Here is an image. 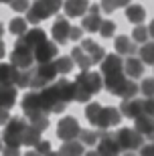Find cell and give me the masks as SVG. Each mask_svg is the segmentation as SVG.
<instances>
[{"instance_id":"31","label":"cell","mask_w":154,"mask_h":156,"mask_svg":"<svg viewBox=\"0 0 154 156\" xmlns=\"http://www.w3.org/2000/svg\"><path fill=\"white\" fill-rule=\"evenodd\" d=\"M154 126V118L146 116V114H142V116H138L136 118V126H134V130H136L140 136H146V134L152 130Z\"/></svg>"},{"instance_id":"35","label":"cell","mask_w":154,"mask_h":156,"mask_svg":"<svg viewBox=\"0 0 154 156\" xmlns=\"http://www.w3.org/2000/svg\"><path fill=\"white\" fill-rule=\"evenodd\" d=\"M130 2H132V0H102V2H99V8L109 14V12H114L116 8H122V6L126 8Z\"/></svg>"},{"instance_id":"14","label":"cell","mask_w":154,"mask_h":156,"mask_svg":"<svg viewBox=\"0 0 154 156\" xmlns=\"http://www.w3.org/2000/svg\"><path fill=\"white\" fill-rule=\"evenodd\" d=\"M102 73L103 77H114L124 73V59L120 55H106L102 59Z\"/></svg>"},{"instance_id":"25","label":"cell","mask_w":154,"mask_h":156,"mask_svg":"<svg viewBox=\"0 0 154 156\" xmlns=\"http://www.w3.org/2000/svg\"><path fill=\"white\" fill-rule=\"evenodd\" d=\"M85 154V146L81 144L79 140H69V142H63L59 156H83Z\"/></svg>"},{"instance_id":"36","label":"cell","mask_w":154,"mask_h":156,"mask_svg":"<svg viewBox=\"0 0 154 156\" xmlns=\"http://www.w3.org/2000/svg\"><path fill=\"white\" fill-rule=\"evenodd\" d=\"M29 126H33L34 130H39L41 134L49 128V114H41V116H34L29 120Z\"/></svg>"},{"instance_id":"17","label":"cell","mask_w":154,"mask_h":156,"mask_svg":"<svg viewBox=\"0 0 154 156\" xmlns=\"http://www.w3.org/2000/svg\"><path fill=\"white\" fill-rule=\"evenodd\" d=\"M81 49L87 53V57L91 59V63L95 65V63H102V59L106 57V51H103V47L102 45H97L95 41H91V39H81Z\"/></svg>"},{"instance_id":"1","label":"cell","mask_w":154,"mask_h":156,"mask_svg":"<svg viewBox=\"0 0 154 156\" xmlns=\"http://www.w3.org/2000/svg\"><path fill=\"white\" fill-rule=\"evenodd\" d=\"M85 118L93 128H97V130H108V128L120 124L122 114L116 108H108V105H102V104H87Z\"/></svg>"},{"instance_id":"43","label":"cell","mask_w":154,"mask_h":156,"mask_svg":"<svg viewBox=\"0 0 154 156\" xmlns=\"http://www.w3.org/2000/svg\"><path fill=\"white\" fill-rule=\"evenodd\" d=\"M138 156H154V144L148 142V144H142L138 148Z\"/></svg>"},{"instance_id":"37","label":"cell","mask_w":154,"mask_h":156,"mask_svg":"<svg viewBox=\"0 0 154 156\" xmlns=\"http://www.w3.org/2000/svg\"><path fill=\"white\" fill-rule=\"evenodd\" d=\"M148 39H150L148 27H144V24H136V29H134V33H132V41L144 45V43H148Z\"/></svg>"},{"instance_id":"33","label":"cell","mask_w":154,"mask_h":156,"mask_svg":"<svg viewBox=\"0 0 154 156\" xmlns=\"http://www.w3.org/2000/svg\"><path fill=\"white\" fill-rule=\"evenodd\" d=\"M8 30H10L14 37H23L24 33L29 30V23H27L24 18L16 16V18H12V20H10V24H8Z\"/></svg>"},{"instance_id":"15","label":"cell","mask_w":154,"mask_h":156,"mask_svg":"<svg viewBox=\"0 0 154 156\" xmlns=\"http://www.w3.org/2000/svg\"><path fill=\"white\" fill-rule=\"evenodd\" d=\"M23 112L30 118L34 116H41V114H45L43 108H41V99H39V91H29L27 95L23 98Z\"/></svg>"},{"instance_id":"30","label":"cell","mask_w":154,"mask_h":156,"mask_svg":"<svg viewBox=\"0 0 154 156\" xmlns=\"http://www.w3.org/2000/svg\"><path fill=\"white\" fill-rule=\"evenodd\" d=\"M138 59L142 61V65H152L154 67V41L144 43V45L138 49Z\"/></svg>"},{"instance_id":"7","label":"cell","mask_w":154,"mask_h":156,"mask_svg":"<svg viewBox=\"0 0 154 156\" xmlns=\"http://www.w3.org/2000/svg\"><path fill=\"white\" fill-rule=\"evenodd\" d=\"M114 138L122 152H138V148L144 144V136H140L134 128H120Z\"/></svg>"},{"instance_id":"11","label":"cell","mask_w":154,"mask_h":156,"mask_svg":"<svg viewBox=\"0 0 154 156\" xmlns=\"http://www.w3.org/2000/svg\"><path fill=\"white\" fill-rule=\"evenodd\" d=\"M95 150L99 156H120V152H122L118 142H116V138H114V134L106 132V130H102V138L95 144Z\"/></svg>"},{"instance_id":"6","label":"cell","mask_w":154,"mask_h":156,"mask_svg":"<svg viewBox=\"0 0 154 156\" xmlns=\"http://www.w3.org/2000/svg\"><path fill=\"white\" fill-rule=\"evenodd\" d=\"M57 77V71L53 67V63H43V65H34L30 67V83L29 87H33V91H39L43 87L51 85Z\"/></svg>"},{"instance_id":"54","label":"cell","mask_w":154,"mask_h":156,"mask_svg":"<svg viewBox=\"0 0 154 156\" xmlns=\"http://www.w3.org/2000/svg\"><path fill=\"white\" fill-rule=\"evenodd\" d=\"M2 150H4V142H2V138H0V156H2Z\"/></svg>"},{"instance_id":"49","label":"cell","mask_w":154,"mask_h":156,"mask_svg":"<svg viewBox=\"0 0 154 156\" xmlns=\"http://www.w3.org/2000/svg\"><path fill=\"white\" fill-rule=\"evenodd\" d=\"M148 35H150V39H154V20L148 24Z\"/></svg>"},{"instance_id":"18","label":"cell","mask_w":154,"mask_h":156,"mask_svg":"<svg viewBox=\"0 0 154 156\" xmlns=\"http://www.w3.org/2000/svg\"><path fill=\"white\" fill-rule=\"evenodd\" d=\"M20 43H24L27 47H30V49H37L39 45H43L45 41H49L47 39V33L43 29H39V27H34V29H30V30H27L23 37H20Z\"/></svg>"},{"instance_id":"50","label":"cell","mask_w":154,"mask_h":156,"mask_svg":"<svg viewBox=\"0 0 154 156\" xmlns=\"http://www.w3.org/2000/svg\"><path fill=\"white\" fill-rule=\"evenodd\" d=\"M4 55H6V47H4V43L0 41V59L4 57Z\"/></svg>"},{"instance_id":"40","label":"cell","mask_w":154,"mask_h":156,"mask_svg":"<svg viewBox=\"0 0 154 156\" xmlns=\"http://www.w3.org/2000/svg\"><path fill=\"white\" fill-rule=\"evenodd\" d=\"M138 91H142L146 98H154V79H142L138 85Z\"/></svg>"},{"instance_id":"34","label":"cell","mask_w":154,"mask_h":156,"mask_svg":"<svg viewBox=\"0 0 154 156\" xmlns=\"http://www.w3.org/2000/svg\"><path fill=\"white\" fill-rule=\"evenodd\" d=\"M41 132L39 130H34L33 126H27V130H24V136H23V146H37L41 142Z\"/></svg>"},{"instance_id":"23","label":"cell","mask_w":154,"mask_h":156,"mask_svg":"<svg viewBox=\"0 0 154 156\" xmlns=\"http://www.w3.org/2000/svg\"><path fill=\"white\" fill-rule=\"evenodd\" d=\"M16 95H18V89L14 85H0V108L10 110L16 101Z\"/></svg>"},{"instance_id":"39","label":"cell","mask_w":154,"mask_h":156,"mask_svg":"<svg viewBox=\"0 0 154 156\" xmlns=\"http://www.w3.org/2000/svg\"><path fill=\"white\" fill-rule=\"evenodd\" d=\"M30 83V69H18V75H16V83L14 87H29Z\"/></svg>"},{"instance_id":"21","label":"cell","mask_w":154,"mask_h":156,"mask_svg":"<svg viewBox=\"0 0 154 156\" xmlns=\"http://www.w3.org/2000/svg\"><path fill=\"white\" fill-rule=\"evenodd\" d=\"M142 73H144V65L138 57H128L124 61V75L126 77H130L134 81L138 77H142Z\"/></svg>"},{"instance_id":"57","label":"cell","mask_w":154,"mask_h":156,"mask_svg":"<svg viewBox=\"0 0 154 156\" xmlns=\"http://www.w3.org/2000/svg\"><path fill=\"white\" fill-rule=\"evenodd\" d=\"M12 0H0V4H10Z\"/></svg>"},{"instance_id":"19","label":"cell","mask_w":154,"mask_h":156,"mask_svg":"<svg viewBox=\"0 0 154 156\" xmlns=\"http://www.w3.org/2000/svg\"><path fill=\"white\" fill-rule=\"evenodd\" d=\"M87 8H89V0H65V4H63L65 14L71 18H77V16L83 18Z\"/></svg>"},{"instance_id":"8","label":"cell","mask_w":154,"mask_h":156,"mask_svg":"<svg viewBox=\"0 0 154 156\" xmlns=\"http://www.w3.org/2000/svg\"><path fill=\"white\" fill-rule=\"evenodd\" d=\"M73 83L79 87V89L87 91L89 95L99 93V91H102V87H103V79H102V75H99L97 71H81Z\"/></svg>"},{"instance_id":"44","label":"cell","mask_w":154,"mask_h":156,"mask_svg":"<svg viewBox=\"0 0 154 156\" xmlns=\"http://www.w3.org/2000/svg\"><path fill=\"white\" fill-rule=\"evenodd\" d=\"M49 150H51V142H49V140H41L39 144L34 146V152H39L41 156H43V154H47Z\"/></svg>"},{"instance_id":"10","label":"cell","mask_w":154,"mask_h":156,"mask_svg":"<svg viewBox=\"0 0 154 156\" xmlns=\"http://www.w3.org/2000/svg\"><path fill=\"white\" fill-rule=\"evenodd\" d=\"M79 132H81V126H79V122L75 120L73 116L63 118V120L59 122V126H57V136H59V140H63V142L77 140Z\"/></svg>"},{"instance_id":"51","label":"cell","mask_w":154,"mask_h":156,"mask_svg":"<svg viewBox=\"0 0 154 156\" xmlns=\"http://www.w3.org/2000/svg\"><path fill=\"white\" fill-rule=\"evenodd\" d=\"M83 156H99V154H97V150H89V152H85Z\"/></svg>"},{"instance_id":"29","label":"cell","mask_w":154,"mask_h":156,"mask_svg":"<svg viewBox=\"0 0 154 156\" xmlns=\"http://www.w3.org/2000/svg\"><path fill=\"white\" fill-rule=\"evenodd\" d=\"M71 59H73V63H77V67L83 71H87L89 67H91V59L87 57V53L81 49V47H75L73 51H71Z\"/></svg>"},{"instance_id":"24","label":"cell","mask_w":154,"mask_h":156,"mask_svg":"<svg viewBox=\"0 0 154 156\" xmlns=\"http://www.w3.org/2000/svg\"><path fill=\"white\" fill-rule=\"evenodd\" d=\"M18 69L10 63H0V85H14Z\"/></svg>"},{"instance_id":"26","label":"cell","mask_w":154,"mask_h":156,"mask_svg":"<svg viewBox=\"0 0 154 156\" xmlns=\"http://www.w3.org/2000/svg\"><path fill=\"white\" fill-rule=\"evenodd\" d=\"M55 85H57L59 95H61V99L65 101V104L73 101V95H75V83H73V81H69V79H59V81H55Z\"/></svg>"},{"instance_id":"28","label":"cell","mask_w":154,"mask_h":156,"mask_svg":"<svg viewBox=\"0 0 154 156\" xmlns=\"http://www.w3.org/2000/svg\"><path fill=\"white\" fill-rule=\"evenodd\" d=\"M99 138H102V130H81L79 136H77V140H79L81 144L89 146V148H93L99 142Z\"/></svg>"},{"instance_id":"52","label":"cell","mask_w":154,"mask_h":156,"mask_svg":"<svg viewBox=\"0 0 154 156\" xmlns=\"http://www.w3.org/2000/svg\"><path fill=\"white\" fill-rule=\"evenodd\" d=\"M43 156H59V152H53V150H49L47 154H43Z\"/></svg>"},{"instance_id":"38","label":"cell","mask_w":154,"mask_h":156,"mask_svg":"<svg viewBox=\"0 0 154 156\" xmlns=\"http://www.w3.org/2000/svg\"><path fill=\"white\" fill-rule=\"evenodd\" d=\"M97 33H99L103 39L114 37L116 35V23H112V20H102V24H99V30H97Z\"/></svg>"},{"instance_id":"5","label":"cell","mask_w":154,"mask_h":156,"mask_svg":"<svg viewBox=\"0 0 154 156\" xmlns=\"http://www.w3.org/2000/svg\"><path fill=\"white\" fill-rule=\"evenodd\" d=\"M27 126H29V122L23 120V118H12V120L6 122L4 134H2V142H4V146L20 148V146H23V136H24Z\"/></svg>"},{"instance_id":"27","label":"cell","mask_w":154,"mask_h":156,"mask_svg":"<svg viewBox=\"0 0 154 156\" xmlns=\"http://www.w3.org/2000/svg\"><path fill=\"white\" fill-rule=\"evenodd\" d=\"M126 18H128V23L140 24V23H144V18H146V10H144L140 4H128L126 6Z\"/></svg>"},{"instance_id":"16","label":"cell","mask_w":154,"mask_h":156,"mask_svg":"<svg viewBox=\"0 0 154 156\" xmlns=\"http://www.w3.org/2000/svg\"><path fill=\"white\" fill-rule=\"evenodd\" d=\"M69 30H71V24H69L67 18H57L53 23V29H51V35L55 39V45H65L69 41Z\"/></svg>"},{"instance_id":"55","label":"cell","mask_w":154,"mask_h":156,"mask_svg":"<svg viewBox=\"0 0 154 156\" xmlns=\"http://www.w3.org/2000/svg\"><path fill=\"white\" fill-rule=\"evenodd\" d=\"M122 156H138V154H136V152H124Z\"/></svg>"},{"instance_id":"41","label":"cell","mask_w":154,"mask_h":156,"mask_svg":"<svg viewBox=\"0 0 154 156\" xmlns=\"http://www.w3.org/2000/svg\"><path fill=\"white\" fill-rule=\"evenodd\" d=\"M142 114L154 118V98H146L142 101Z\"/></svg>"},{"instance_id":"2","label":"cell","mask_w":154,"mask_h":156,"mask_svg":"<svg viewBox=\"0 0 154 156\" xmlns=\"http://www.w3.org/2000/svg\"><path fill=\"white\" fill-rule=\"evenodd\" d=\"M103 87L112 95H118L122 99H132V98H136V93H138V83L128 79L124 73L114 75V77H103Z\"/></svg>"},{"instance_id":"53","label":"cell","mask_w":154,"mask_h":156,"mask_svg":"<svg viewBox=\"0 0 154 156\" xmlns=\"http://www.w3.org/2000/svg\"><path fill=\"white\" fill-rule=\"evenodd\" d=\"M24 156H41V154H39V152H34V150H33V152H27Z\"/></svg>"},{"instance_id":"4","label":"cell","mask_w":154,"mask_h":156,"mask_svg":"<svg viewBox=\"0 0 154 156\" xmlns=\"http://www.w3.org/2000/svg\"><path fill=\"white\" fill-rule=\"evenodd\" d=\"M39 99H41V108H43L45 114H61L67 108V104L59 95V89L55 85V81H53L51 85L39 89Z\"/></svg>"},{"instance_id":"9","label":"cell","mask_w":154,"mask_h":156,"mask_svg":"<svg viewBox=\"0 0 154 156\" xmlns=\"http://www.w3.org/2000/svg\"><path fill=\"white\" fill-rule=\"evenodd\" d=\"M34 63V55H33V49L27 47L24 43L16 41V45L12 49V55H10V65H14L16 69H30Z\"/></svg>"},{"instance_id":"45","label":"cell","mask_w":154,"mask_h":156,"mask_svg":"<svg viewBox=\"0 0 154 156\" xmlns=\"http://www.w3.org/2000/svg\"><path fill=\"white\" fill-rule=\"evenodd\" d=\"M81 37H83V29H81V27H71V30H69V39L79 41Z\"/></svg>"},{"instance_id":"22","label":"cell","mask_w":154,"mask_h":156,"mask_svg":"<svg viewBox=\"0 0 154 156\" xmlns=\"http://www.w3.org/2000/svg\"><path fill=\"white\" fill-rule=\"evenodd\" d=\"M116 51H118V55L134 57V55L138 53V47H136V43H134L130 37L120 35V37H116Z\"/></svg>"},{"instance_id":"12","label":"cell","mask_w":154,"mask_h":156,"mask_svg":"<svg viewBox=\"0 0 154 156\" xmlns=\"http://www.w3.org/2000/svg\"><path fill=\"white\" fill-rule=\"evenodd\" d=\"M57 45L53 41H45L43 45H39L37 49H33V55H34V61L37 65H43V63H53L57 59Z\"/></svg>"},{"instance_id":"13","label":"cell","mask_w":154,"mask_h":156,"mask_svg":"<svg viewBox=\"0 0 154 156\" xmlns=\"http://www.w3.org/2000/svg\"><path fill=\"white\" fill-rule=\"evenodd\" d=\"M99 24H102V8H99V4H89L85 16L81 18V29L87 33H97Z\"/></svg>"},{"instance_id":"46","label":"cell","mask_w":154,"mask_h":156,"mask_svg":"<svg viewBox=\"0 0 154 156\" xmlns=\"http://www.w3.org/2000/svg\"><path fill=\"white\" fill-rule=\"evenodd\" d=\"M2 156H20V148H10V146H4Z\"/></svg>"},{"instance_id":"3","label":"cell","mask_w":154,"mask_h":156,"mask_svg":"<svg viewBox=\"0 0 154 156\" xmlns=\"http://www.w3.org/2000/svg\"><path fill=\"white\" fill-rule=\"evenodd\" d=\"M63 2L61 0H34L33 4L29 6V14H27V23L30 24H37L41 20H45V18L53 16V14H57L61 10Z\"/></svg>"},{"instance_id":"42","label":"cell","mask_w":154,"mask_h":156,"mask_svg":"<svg viewBox=\"0 0 154 156\" xmlns=\"http://www.w3.org/2000/svg\"><path fill=\"white\" fill-rule=\"evenodd\" d=\"M10 6H12V10H16V12H27L30 4H29V0H12Z\"/></svg>"},{"instance_id":"47","label":"cell","mask_w":154,"mask_h":156,"mask_svg":"<svg viewBox=\"0 0 154 156\" xmlns=\"http://www.w3.org/2000/svg\"><path fill=\"white\" fill-rule=\"evenodd\" d=\"M8 120H10V112L4 110V108H0V124L6 126V122H8Z\"/></svg>"},{"instance_id":"32","label":"cell","mask_w":154,"mask_h":156,"mask_svg":"<svg viewBox=\"0 0 154 156\" xmlns=\"http://www.w3.org/2000/svg\"><path fill=\"white\" fill-rule=\"evenodd\" d=\"M73 59L71 57H57L55 61H53V67H55V71H57V75L61 73V75H67L69 71H73Z\"/></svg>"},{"instance_id":"48","label":"cell","mask_w":154,"mask_h":156,"mask_svg":"<svg viewBox=\"0 0 154 156\" xmlns=\"http://www.w3.org/2000/svg\"><path fill=\"white\" fill-rule=\"evenodd\" d=\"M144 138H148V142H152V144H154V126H152V130H150V132L146 134Z\"/></svg>"},{"instance_id":"20","label":"cell","mask_w":154,"mask_h":156,"mask_svg":"<svg viewBox=\"0 0 154 156\" xmlns=\"http://www.w3.org/2000/svg\"><path fill=\"white\" fill-rule=\"evenodd\" d=\"M120 114L126 118H130V120H136L138 116H142V99H124L120 105Z\"/></svg>"},{"instance_id":"56","label":"cell","mask_w":154,"mask_h":156,"mask_svg":"<svg viewBox=\"0 0 154 156\" xmlns=\"http://www.w3.org/2000/svg\"><path fill=\"white\" fill-rule=\"evenodd\" d=\"M2 35H4V27L0 24V39H2Z\"/></svg>"}]
</instances>
